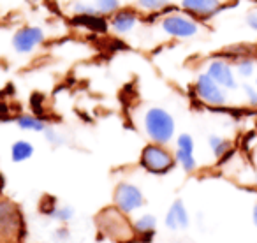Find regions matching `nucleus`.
Returning <instances> with one entry per match:
<instances>
[{
    "label": "nucleus",
    "mask_w": 257,
    "mask_h": 243,
    "mask_svg": "<svg viewBox=\"0 0 257 243\" xmlns=\"http://www.w3.org/2000/svg\"><path fill=\"white\" fill-rule=\"evenodd\" d=\"M143 126L145 133L150 138L154 143L166 145L175 138V118L171 116V113L162 107H150L147 109L143 116Z\"/></svg>",
    "instance_id": "f257e3e1"
},
{
    "label": "nucleus",
    "mask_w": 257,
    "mask_h": 243,
    "mask_svg": "<svg viewBox=\"0 0 257 243\" xmlns=\"http://www.w3.org/2000/svg\"><path fill=\"white\" fill-rule=\"evenodd\" d=\"M97 225L99 229L107 236V238L114 239V241H125L136 236V229L134 224L125 218V213L120 211L116 206L114 208H106L99 213L97 217Z\"/></svg>",
    "instance_id": "f03ea898"
},
{
    "label": "nucleus",
    "mask_w": 257,
    "mask_h": 243,
    "mask_svg": "<svg viewBox=\"0 0 257 243\" xmlns=\"http://www.w3.org/2000/svg\"><path fill=\"white\" fill-rule=\"evenodd\" d=\"M140 162L148 173H154V175H164V173L171 171L173 166H175L176 159L164 145L159 143H150L143 148L141 152Z\"/></svg>",
    "instance_id": "7ed1b4c3"
},
{
    "label": "nucleus",
    "mask_w": 257,
    "mask_h": 243,
    "mask_svg": "<svg viewBox=\"0 0 257 243\" xmlns=\"http://www.w3.org/2000/svg\"><path fill=\"white\" fill-rule=\"evenodd\" d=\"M23 236V217L11 201H0V241L11 243Z\"/></svg>",
    "instance_id": "20e7f679"
},
{
    "label": "nucleus",
    "mask_w": 257,
    "mask_h": 243,
    "mask_svg": "<svg viewBox=\"0 0 257 243\" xmlns=\"http://www.w3.org/2000/svg\"><path fill=\"white\" fill-rule=\"evenodd\" d=\"M143 204H145V196L140 187H136L134 183H128V182L116 185V189H114V206L120 211L128 215L133 213V211L140 210Z\"/></svg>",
    "instance_id": "39448f33"
},
{
    "label": "nucleus",
    "mask_w": 257,
    "mask_h": 243,
    "mask_svg": "<svg viewBox=\"0 0 257 243\" xmlns=\"http://www.w3.org/2000/svg\"><path fill=\"white\" fill-rule=\"evenodd\" d=\"M196 93L199 95V99L206 104H211V106H222L227 100V95H225V90L211 78L208 72L197 76L196 81Z\"/></svg>",
    "instance_id": "423d86ee"
},
{
    "label": "nucleus",
    "mask_w": 257,
    "mask_h": 243,
    "mask_svg": "<svg viewBox=\"0 0 257 243\" xmlns=\"http://www.w3.org/2000/svg\"><path fill=\"white\" fill-rule=\"evenodd\" d=\"M162 30L168 36L176 37V39H190L199 32V25L194 20L187 18L182 15H169L162 20Z\"/></svg>",
    "instance_id": "0eeeda50"
},
{
    "label": "nucleus",
    "mask_w": 257,
    "mask_h": 243,
    "mask_svg": "<svg viewBox=\"0 0 257 243\" xmlns=\"http://www.w3.org/2000/svg\"><path fill=\"white\" fill-rule=\"evenodd\" d=\"M43 43H44V30L39 29V27H23V29L16 30V34L13 36V48L20 55L32 53Z\"/></svg>",
    "instance_id": "6e6552de"
},
{
    "label": "nucleus",
    "mask_w": 257,
    "mask_h": 243,
    "mask_svg": "<svg viewBox=\"0 0 257 243\" xmlns=\"http://www.w3.org/2000/svg\"><path fill=\"white\" fill-rule=\"evenodd\" d=\"M208 74L222 86V88H229V90H234L236 86V78H234V72H232V67L224 60H213L210 65H208Z\"/></svg>",
    "instance_id": "1a4fd4ad"
},
{
    "label": "nucleus",
    "mask_w": 257,
    "mask_h": 243,
    "mask_svg": "<svg viewBox=\"0 0 257 243\" xmlns=\"http://www.w3.org/2000/svg\"><path fill=\"white\" fill-rule=\"evenodd\" d=\"M190 224L189 213H187V208L183 204L182 199H176L175 203L171 204L169 211L166 213V225H168L171 231H176V229H187Z\"/></svg>",
    "instance_id": "9d476101"
},
{
    "label": "nucleus",
    "mask_w": 257,
    "mask_h": 243,
    "mask_svg": "<svg viewBox=\"0 0 257 243\" xmlns=\"http://www.w3.org/2000/svg\"><path fill=\"white\" fill-rule=\"evenodd\" d=\"M182 8L189 15L199 16V18H210L220 8L218 0H182Z\"/></svg>",
    "instance_id": "9b49d317"
},
{
    "label": "nucleus",
    "mask_w": 257,
    "mask_h": 243,
    "mask_svg": "<svg viewBox=\"0 0 257 243\" xmlns=\"http://www.w3.org/2000/svg\"><path fill=\"white\" fill-rule=\"evenodd\" d=\"M111 27L114 32L118 34H127L136 27L138 23V15L131 9H118L114 15H111Z\"/></svg>",
    "instance_id": "f8f14e48"
},
{
    "label": "nucleus",
    "mask_w": 257,
    "mask_h": 243,
    "mask_svg": "<svg viewBox=\"0 0 257 243\" xmlns=\"http://www.w3.org/2000/svg\"><path fill=\"white\" fill-rule=\"evenodd\" d=\"M155 227H157V217L155 215H143L134 222V229H136V234L147 236V241H150L152 236L155 234Z\"/></svg>",
    "instance_id": "ddd939ff"
},
{
    "label": "nucleus",
    "mask_w": 257,
    "mask_h": 243,
    "mask_svg": "<svg viewBox=\"0 0 257 243\" xmlns=\"http://www.w3.org/2000/svg\"><path fill=\"white\" fill-rule=\"evenodd\" d=\"M34 155V145L27 140H20L13 143L11 147V159L13 162H25Z\"/></svg>",
    "instance_id": "4468645a"
},
{
    "label": "nucleus",
    "mask_w": 257,
    "mask_h": 243,
    "mask_svg": "<svg viewBox=\"0 0 257 243\" xmlns=\"http://www.w3.org/2000/svg\"><path fill=\"white\" fill-rule=\"evenodd\" d=\"M16 124L22 131H32V133H44L46 131L44 122L37 116H32V114H22L16 118Z\"/></svg>",
    "instance_id": "2eb2a0df"
},
{
    "label": "nucleus",
    "mask_w": 257,
    "mask_h": 243,
    "mask_svg": "<svg viewBox=\"0 0 257 243\" xmlns=\"http://www.w3.org/2000/svg\"><path fill=\"white\" fill-rule=\"evenodd\" d=\"M175 159L187 173L194 171V169H196V166H197L196 157H194V152H185V150H178V148H176Z\"/></svg>",
    "instance_id": "dca6fc26"
},
{
    "label": "nucleus",
    "mask_w": 257,
    "mask_h": 243,
    "mask_svg": "<svg viewBox=\"0 0 257 243\" xmlns=\"http://www.w3.org/2000/svg\"><path fill=\"white\" fill-rule=\"evenodd\" d=\"M99 15H114L120 9V0H93Z\"/></svg>",
    "instance_id": "f3484780"
},
{
    "label": "nucleus",
    "mask_w": 257,
    "mask_h": 243,
    "mask_svg": "<svg viewBox=\"0 0 257 243\" xmlns=\"http://www.w3.org/2000/svg\"><path fill=\"white\" fill-rule=\"evenodd\" d=\"M208 143H210V148H211V152H213L215 157H222V155L227 154L229 148H231L229 141H225L224 138H220V136H210Z\"/></svg>",
    "instance_id": "a211bd4d"
},
{
    "label": "nucleus",
    "mask_w": 257,
    "mask_h": 243,
    "mask_svg": "<svg viewBox=\"0 0 257 243\" xmlns=\"http://www.w3.org/2000/svg\"><path fill=\"white\" fill-rule=\"evenodd\" d=\"M169 0H138V8L147 13H157L168 8Z\"/></svg>",
    "instance_id": "6ab92c4d"
},
{
    "label": "nucleus",
    "mask_w": 257,
    "mask_h": 243,
    "mask_svg": "<svg viewBox=\"0 0 257 243\" xmlns=\"http://www.w3.org/2000/svg\"><path fill=\"white\" fill-rule=\"evenodd\" d=\"M50 217H53L55 220L58 222H69L72 217H74V210L71 206H55L51 210Z\"/></svg>",
    "instance_id": "aec40b11"
},
{
    "label": "nucleus",
    "mask_w": 257,
    "mask_h": 243,
    "mask_svg": "<svg viewBox=\"0 0 257 243\" xmlns=\"http://www.w3.org/2000/svg\"><path fill=\"white\" fill-rule=\"evenodd\" d=\"M72 11H74L76 16H95L99 15L95 9V6H93V2H76L74 8H72Z\"/></svg>",
    "instance_id": "412c9836"
},
{
    "label": "nucleus",
    "mask_w": 257,
    "mask_h": 243,
    "mask_svg": "<svg viewBox=\"0 0 257 243\" xmlns=\"http://www.w3.org/2000/svg\"><path fill=\"white\" fill-rule=\"evenodd\" d=\"M253 69H255V64H253L252 58H241L238 62V65H236V71L243 78H250L253 74Z\"/></svg>",
    "instance_id": "4be33fe9"
},
{
    "label": "nucleus",
    "mask_w": 257,
    "mask_h": 243,
    "mask_svg": "<svg viewBox=\"0 0 257 243\" xmlns=\"http://www.w3.org/2000/svg\"><path fill=\"white\" fill-rule=\"evenodd\" d=\"M176 148L185 152H194V140L190 134H180L176 140Z\"/></svg>",
    "instance_id": "5701e85b"
},
{
    "label": "nucleus",
    "mask_w": 257,
    "mask_h": 243,
    "mask_svg": "<svg viewBox=\"0 0 257 243\" xmlns=\"http://www.w3.org/2000/svg\"><path fill=\"white\" fill-rule=\"evenodd\" d=\"M243 90H245V95L248 99V102L252 106H257V86L253 88L252 85H243Z\"/></svg>",
    "instance_id": "b1692460"
},
{
    "label": "nucleus",
    "mask_w": 257,
    "mask_h": 243,
    "mask_svg": "<svg viewBox=\"0 0 257 243\" xmlns=\"http://www.w3.org/2000/svg\"><path fill=\"white\" fill-rule=\"evenodd\" d=\"M69 238H71V232H69L67 227H58L57 231L53 232V239H55V241H58V243L67 241Z\"/></svg>",
    "instance_id": "393cba45"
},
{
    "label": "nucleus",
    "mask_w": 257,
    "mask_h": 243,
    "mask_svg": "<svg viewBox=\"0 0 257 243\" xmlns=\"http://www.w3.org/2000/svg\"><path fill=\"white\" fill-rule=\"evenodd\" d=\"M44 136H46V140L50 141L51 145H60L62 141H64L57 131H55V129H48V127H46V131H44Z\"/></svg>",
    "instance_id": "a878e982"
},
{
    "label": "nucleus",
    "mask_w": 257,
    "mask_h": 243,
    "mask_svg": "<svg viewBox=\"0 0 257 243\" xmlns=\"http://www.w3.org/2000/svg\"><path fill=\"white\" fill-rule=\"evenodd\" d=\"M246 23H248L250 29L257 32V9L255 11H250L248 15H246Z\"/></svg>",
    "instance_id": "bb28decb"
},
{
    "label": "nucleus",
    "mask_w": 257,
    "mask_h": 243,
    "mask_svg": "<svg viewBox=\"0 0 257 243\" xmlns=\"http://www.w3.org/2000/svg\"><path fill=\"white\" fill-rule=\"evenodd\" d=\"M120 243H141V241H138L136 238H131V239H125V241H120Z\"/></svg>",
    "instance_id": "cd10ccee"
},
{
    "label": "nucleus",
    "mask_w": 257,
    "mask_h": 243,
    "mask_svg": "<svg viewBox=\"0 0 257 243\" xmlns=\"http://www.w3.org/2000/svg\"><path fill=\"white\" fill-rule=\"evenodd\" d=\"M253 222H255V225H257V204L253 206Z\"/></svg>",
    "instance_id": "c85d7f7f"
},
{
    "label": "nucleus",
    "mask_w": 257,
    "mask_h": 243,
    "mask_svg": "<svg viewBox=\"0 0 257 243\" xmlns=\"http://www.w3.org/2000/svg\"><path fill=\"white\" fill-rule=\"evenodd\" d=\"M255 86H257V78H255Z\"/></svg>",
    "instance_id": "c756f323"
}]
</instances>
